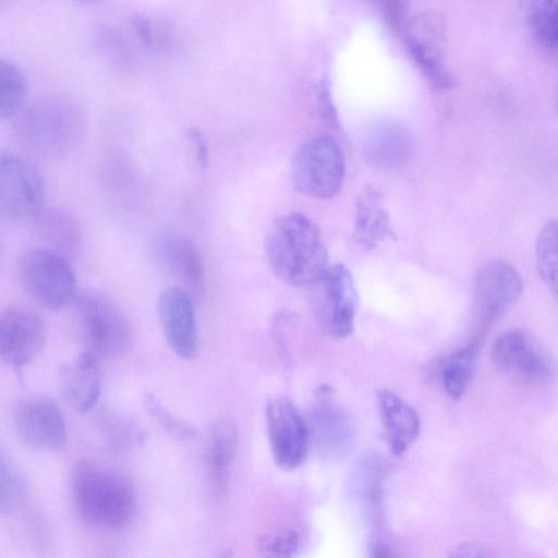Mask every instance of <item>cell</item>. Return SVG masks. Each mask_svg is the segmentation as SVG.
I'll use <instances>...</instances> for the list:
<instances>
[{"mask_svg": "<svg viewBox=\"0 0 558 558\" xmlns=\"http://www.w3.org/2000/svg\"><path fill=\"white\" fill-rule=\"evenodd\" d=\"M163 266L177 277L190 294L201 296L204 292V263L196 245L178 233L163 234L157 245Z\"/></svg>", "mask_w": 558, "mask_h": 558, "instance_id": "obj_17", "label": "cell"}, {"mask_svg": "<svg viewBox=\"0 0 558 558\" xmlns=\"http://www.w3.org/2000/svg\"><path fill=\"white\" fill-rule=\"evenodd\" d=\"M345 160L338 142L318 135L304 142L291 160V179L303 195L316 199L333 197L341 189Z\"/></svg>", "mask_w": 558, "mask_h": 558, "instance_id": "obj_4", "label": "cell"}, {"mask_svg": "<svg viewBox=\"0 0 558 558\" xmlns=\"http://www.w3.org/2000/svg\"><path fill=\"white\" fill-rule=\"evenodd\" d=\"M59 390L64 401L74 410H90L100 395L97 359L85 351L64 363L59 374Z\"/></svg>", "mask_w": 558, "mask_h": 558, "instance_id": "obj_18", "label": "cell"}, {"mask_svg": "<svg viewBox=\"0 0 558 558\" xmlns=\"http://www.w3.org/2000/svg\"><path fill=\"white\" fill-rule=\"evenodd\" d=\"M26 494L24 476L0 447V512L11 513L19 509Z\"/></svg>", "mask_w": 558, "mask_h": 558, "instance_id": "obj_26", "label": "cell"}, {"mask_svg": "<svg viewBox=\"0 0 558 558\" xmlns=\"http://www.w3.org/2000/svg\"><path fill=\"white\" fill-rule=\"evenodd\" d=\"M84 113L69 97L47 96L19 112L15 122L17 141L41 157H63L82 141Z\"/></svg>", "mask_w": 558, "mask_h": 558, "instance_id": "obj_2", "label": "cell"}, {"mask_svg": "<svg viewBox=\"0 0 558 558\" xmlns=\"http://www.w3.org/2000/svg\"><path fill=\"white\" fill-rule=\"evenodd\" d=\"M145 407L149 415L166 430L182 437H190L194 434L195 430L191 425L170 413L155 396L146 397Z\"/></svg>", "mask_w": 558, "mask_h": 558, "instance_id": "obj_30", "label": "cell"}, {"mask_svg": "<svg viewBox=\"0 0 558 558\" xmlns=\"http://www.w3.org/2000/svg\"><path fill=\"white\" fill-rule=\"evenodd\" d=\"M236 447L238 429L233 421L228 417L216 421L208 433L205 462L208 483L218 497L228 489Z\"/></svg>", "mask_w": 558, "mask_h": 558, "instance_id": "obj_20", "label": "cell"}, {"mask_svg": "<svg viewBox=\"0 0 558 558\" xmlns=\"http://www.w3.org/2000/svg\"><path fill=\"white\" fill-rule=\"evenodd\" d=\"M401 33L408 51L428 82L439 89L452 87L448 28L442 16L433 11L416 13L407 20Z\"/></svg>", "mask_w": 558, "mask_h": 558, "instance_id": "obj_7", "label": "cell"}, {"mask_svg": "<svg viewBox=\"0 0 558 558\" xmlns=\"http://www.w3.org/2000/svg\"><path fill=\"white\" fill-rule=\"evenodd\" d=\"M380 10L388 27L393 33H400L407 22V3L405 2H381Z\"/></svg>", "mask_w": 558, "mask_h": 558, "instance_id": "obj_31", "label": "cell"}, {"mask_svg": "<svg viewBox=\"0 0 558 558\" xmlns=\"http://www.w3.org/2000/svg\"><path fill=\"white\" fill-rule=\"evenodd\" d=\"M299 536L286 529L265 535L258 545V558H293L298 551Z\"/></svg>", "mask_w": 558, "mask_h": 558, "instance_id": "obj_29", "label": "cell"}, {"mask_svg": "<svg viewBox=\"0 0 558 558\" xmlns=\"http://www.w3.org/2000/svg\"><path fill=\"white\" fill-rule=\"evenodd\" d=\"M19 274L27 293L43 307L59 311L75 296V275L66 257L47 247L23 253Z\"/></svg>", "mask_w": 558, "mask_h": 558, "instance_id": "obj_6", "label": "cell"}, {"mask_svg": "<svg viewBox=\"0 0 558 558\" xmlns=\"http://www.w3.org/2000/svg\"><path fill=\"white\" fill-rule=\"evenodd\" d=\"M485 335L475 333L472 341L449 354L440 364V379L448 396L463 397L474 375Z\"/></svg>", "mask_w": 558, "mask_h": 558, "instance_id": "obj_21", "label": "cell"}, {"mask_svg": "<svg viewBox=\"0 0 558 558\" xmlns=\"http://www.w3.org/2000/svg\"><path fill=\"white\" fill-rule=\"evenodd\" d=\"M71 487L77 512L86 522L109 529H122L132 522L136 497L121 475L84 460L72 470Z\"/></svg>", "mask_w": 558, "mask_h": 558, "instance_id": "obj_3", "label": "cell"}, {"mask_svg": "<svg viewBox=\"0 0 558 558\" xmlns=\"http://www.w3.org/2000/svg\"><path fill=\"white\" fill-rule=\"evenodd\" d=\"M45 324L34 312L9 307L0 313V360L21 366L33 361L45 343Z\"/></svg>", "mask_w": 558, "mask_h": 558, "instance_id": "obj_14", "label": "cell"}, {"mask_svg": "<svg viewBox=\"0 0 558 558\" xmlns=\"http://www.w3.org/2000/svg\"><path fill=\"white\" fill-rule=\"evenodd\" d=\"M158 316L171 350L182 359H193L197 351V330L191 294L181 287L166 289L158 300Z\"/></svg>", "mask_w": 558, "mask_h": 558, "instance_id": "obj_15", "label": "cell"}, {"mask_svg": "<svg viewBox=\"0 0 558 558\" xmlns=\"http://www.w3.org/2000/svg\"><path fill=\"white\" fill-rule=\"evenodd\" d=\"M44 183L25 158L0 154V220L34 219L44 208Z\"/></svg>", "mask_w": 558, "mask_h": 558, "instance_id": "obj_10", "label": "cell"}, {"mask_svg": "<svg viewBox=\"0 0 558 558\" xmlns=\"http://www.w3.org/2000/svg\"><path fill=\"white\" fill-rule=\"evenodd\" d=\"M38 235L64 257L74 254L81 244L80 227L75 218L61 209L43 208L33 219Z\"/></svg>", "mask_w": 558, "mask_h": 558, "instance_id": "obj_22", "label": "cell"}, {"mask_svg": "<svg viewBox=\"0 0 558 558\" xmlns=\"http://www.w3.org/2000/svg\"><path fill=\"white\" fill-rule=\"evenodd\" d=\"M75 319L86 352L112 359L125 351L130 327L119 307L107 296L89 292L75 302Z\"/></svg>", "mask_w": 558, "mask_h": 558, "instance_id": "obj_5", "label": "cell"}, {"mask_svg": "<svg viewBox=\"0 0 558 558\" xmlns=\"http://www.w3.org/2000/svg\"><path fill=\"white\" fill-rule=\"evenodd\" d=\"M353 236L356 243L368 250L395 236L384 196L372 185H365L356 196Z\"/></svg>", "mask_w": 558, "mask_h": 558, "instance_id": "obj_19", "label": "cell"}, {"mask_svg": "<svg viewBox=\"0 0 558 558\" xmlns=\"http://www.w3.org/2000/svg\"><path fill=\"white\" fill-rule=\"evenodd\" d=\"M313 420L317 430L327 437L347 433L350 421L347 413L330 398V390L320 388L313 408Z\"/></svg>", "mask_w": 558, "mask_h": 558, "instance_id": "obj_28", "label": "cell"}, {"mask_svg": "<svg viewBox=\"0 0 558 558\" xmlns=\"http://www.w3.org/2000/svg\"><path fill=\"white\" fill-rule=\"evenodd\" d=\"M378 411L387 445L402 456L417 439L421 421L415 409L389 389L377 392Z\"/></svg>", "mask_w": 558, "mask_h": 558, "instance_id": "obj_16", "label": "cell"}, {"mask_svg": "<svg viewBox=\"0 0 558 558\" xmlns=\"http://www.w3.org/2000/svg\"><path fill=\"white\" fill-rule=\"evenodd\" d=\"M20 438L37 449L57 450L66 441V428L58 403L46 397L23 401L14 414Z\"/></svg>", "mask_w": 558, "mask_h": 558, "instance_id": "obj_13", "label": "cell"}, {"mask_svg": "<svg viewBox=\"0 0 558 558\" xmlns=\"http://www.w3.org/2000/svg\"><path fill=\"white\" fill-rule=\"evenodd\" d=\"M523 280L515 267L505 259L485 263L476 272L471 313L477 333L485 335L520 299Z\"/></svg>", "mask_w": 558, "mask_h": 558, "instance_id": "obj_9", "label": "cell"}, {"mask_svg": "<svg viewBox=\"0 0 558 558\" xmlns=\"http://www.w3.org/2000/svg\"><path fill=\"white\" fill-rule=\"evenodd\" d=\"M315 311L323 329L336 339L349 337L355 327L357 291L343 264L329 266L317 281Z\"/></svg>", "mask_w": 558, "mask_h": 558, "instance_id": "obj_11", "label": "cell"}, {"mask_svg": "<svg viewBox=\"0 0 558 558\" xmlns=\"http://www.w3.org/2000/svg\"><path fill=\"white\" fill-rule=\"evenodd\" d=\"M132 27L142 44L154 51L169 52L175 46L174 29L160 19L145 14L134 15Z\"/></svg>", "mask_w": 558, "mask_h": 558, "instance_id": "obj_27", "label": "cell"}, {"mask_svg": "<svg viewBox=\"0 0 558 558\" xmlns=\"http://www.w3.org/2000/svg\"><path fill=\"white\" fill-rule=\"evenodd\" d=\"M450 558H495V556L481 544L465 543L458 546Z\"/></svg>", "mask_w": 558, "mask_h": 558, "instance_id": "obj_32", "label": "cell"}, {"mask_svg": "<svg viewBox=\"0 0 558 558\" xmlns=\"http://www.w3.org/2000/svg\"><path fill=\"white\" fill-rule=\"evenodd\" d=\"M189 136L193 147L195 148L198 161L202 166H206L209 156L206 138L197 129L190 130Z\"/></svg>", "mask_w": 558, "mask_h": 558, "instance_id": "obj_33", "label": "cell"}, {"mask_svg": "<svg viewBox=\"0 0 558 558\" xmlns=\"http://www.w3.org/2000/svg\"><path fill=\"white\" fill-rule=\"evenodd\" d=\"M218 558H232V553L231 551H225Z\"/></svg>", "mask_w": 558, "mask_h": 558, "instance_id": "obj_35", "label": "cell"}, {"mask_svg": "<svg viewBox=\"0 0 558 558\" xmlns=\"http://www.w3.org/2000/svg\"><path fill=\"white\" fill-rule=\"evenodd\" d=\"M492 360L518 384L538 387L550 383L556 373L555 361L532 333L510 330L493 343Z\"/></svg>", "mask_w": 558, "mask_h": 558, "instance_id": "obj_8", "label": "cell"}, {"mask_svg": "<svg viewBox=\"0 0 558 558\" xmlns=\"http://www.w3.org/2000/svg\"><path fill=\"white\" fill-rule=\"evenodd\" d=\"M536 267L539 277L554 295L557 293V221H547L539 230L535 243Z\"/></svg>", "mask_w": 558, "mask_h": 558, "instance_id": "obj_25", "label": "cell"}, {"mask_svg": "<svg viewBox=\"0 0 558 558\" xmlns=\"http://www.w3.org/2000/svg\"><path fill=\"white\" fill-rule=\"evenodd\" d=\"M372 558H392L390 547L385 543H378L374 548Z\"/></svg>", "mask_w": 558, "mask_h": 558, "instance_id": "obj_34", "label": "cell"}, {"mask_svg": "<svg viewBox=\"0 0 558 558\" xmlns=\"http://www.w3.org/2000/svg\"><path fill=\"white\" fill-rule=\"evenodd\" d=\"M265 253L274 274L293 287L315 284L329 268L316 223L302 213L277 218L265 235Z\"/></svg>", "mask_w": 558, "mask_h": 558, "instance_id": "obj_1", "label": "cell"}, {"mask_svg": "<svg viewBox=\"0 0 558 558\" xmlns=\"http://www.w3.org/2000/svg\"><path fill=\"white\" fill-rule=\"evenodd\" d=\"M26 80L13 63L0 59V121L10 119L22 110L26 95Z\"/></svg>", "mask_w": 558, "mask_h": 558, "instance_id": "obj_24", "label": "cell"}, {"mask_svg": "<svg viewBox=\"0 0 558 558\" xmlns=\"http://www.w3.org/2000/svg\"><path fill=\"white\" fill-rule=\"evenodd\" d=\"M525 14L535 40L546 50L555 52L558 44L556 3L549 0L531 1Z\"/></svg>", "mask_w": 558, "mask_h": 558, "instance_id": "obj_23", "label": "cell"}, {"mask_svg": "<svg viewBox=\"0 0 558 558\" xmlns=\"http://www.w3.org/2000/svg\"><path fill=\"white\" fill-rule=\"evenodd\" d=\"M266 422L271 454L286 471L302 465L308 450V428L296 405L288 397H276L266 407Z\"/></svg>", "mask_w": 558, "mask_h": 558, "instance_id": "obj_12", "label": "cell"}]
</instances>
